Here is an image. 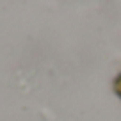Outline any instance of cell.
Instances as JSON below:
<instances>
[{
    "label": "cell",
    "mask_w": 121,
    "mask_h": 121,
    "mask_svg": "<svg viewBox=\"0 0 121 121\" xmlns=\"http://www.w3.org/2000/svg\"><path fill=\"white\" fill-rule=\"evenodd\" d=\"M112 87H114V93H116L117 96L121 98V73L114 78V84H112Z\"/></svg>",
    "instance_id": "cell-1"
}]
</instances>
